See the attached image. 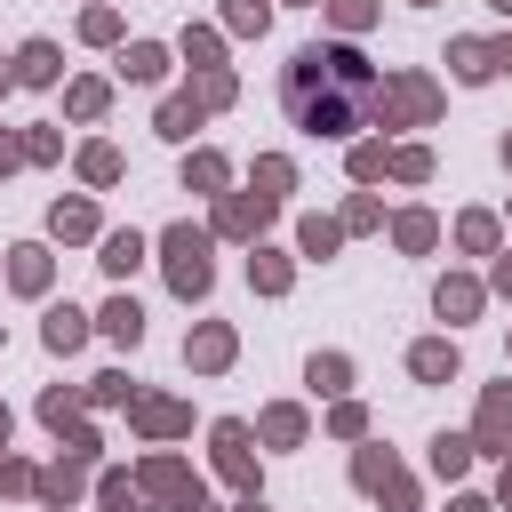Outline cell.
Listing matches in <instances>:
<instances>
[{"label":"cell","mask_w":512,"mask_h":512,"mask_svg":"<svg viewBox=\"0 0 512 512\" xmlns=\"http://www.w3.org/2000/svg\"><path fill=\"white\" fill-rule=\"evenodd\" d=\"M40 496H48V504H72V496H80V464H56V472L40 480Z\"/></svg>","instance_id":"cell-22"},{"label":"cell","mask_w":512,"mask_h":512,"mask_svg":"<svg viewBox=\"0 0 512 512\" xmlns=\"http://www.w3.org/2000/svg\"><path fill=\"white\" fill-rule=\"evenodd\" d=\"M16 72H24L32 88H48V80H56V48H48V40H24V56H16Z\"/></svg>","instance_id":"cell-9"},{"label":"cell","mask_w":512,"mask_h":512,"mask_svg":"<svg viewBox=\"0 0 512 512\" xmlns=\"http://www.w3.org/2000/svg\"><path fill=\"white\" fill-rule=\"evenodd\" d=\"M104 336H120V344H136V336H144V312H136L128 296H112V304H104Z\"/></svg>","instance_id":"cell-11"},{"label":"cell","mask_w":512,"mask_h":512,"mask_svg":"<svg viewBox=\"0 0 512 512\" xmlns=\"http://www.w3.org/2000/svg\"><path fill=\"white\" fill-rule=\"evenodd\" d=\"M280 112H288L304 136H352V128H368V120L384 112V88H376V72L360 64V48L312 40V48H296V64L280 72Z\"/></svg>","instance_id":"cell-1"},{"label":"cell","mask_w":512,"mask_h":512,"mask_svg":"<svg viewBox=\"0 0 512 512\" xmlns=\"http://www.w3.org/2000/svg\"><path fill=\"white\" fill-rule=\"evenodd\" d=\"M336 240H344V232H336V224H320V216H312V224H304V256H328V248H336Z\"/></svg>","instance_id":"cell-27"},{"label":"cell","mask_w":512,"mask_h":512,"mask_svg":"<svg viewBox=\"0 0 512 512\" xmlns=\"http://www.w3.org/2000/svg\"><path fill=\"white\" fill-rule=\"evenodd\" d=\"M432 240V216H400V248H424Z\"/></svg>","instance_id":"cell-34"},{"label":"cell","mask_w":512,"mask_h":512,"mask_svg":"<svg viewBox=\"0 0 512 512\" xmlns=\"http://www.w3.org/2000/svg\"><path fill=\"white\" fill-rule=\"evenodd\" d=\"M104 512H144V488L112 472V480H104Z\"/></svg>","instance_id":"cell-23"},{"label":"cell","mask_w":512,"mask_h":512,"mask_svg":"<svg viewBox=\"0 0 512 512\" xmlns=\"http://www.w3.org/2000/svg\"><path fill=\"white\" fill-rule=\"evenodd\" d=\"M120 72H128V80H160V72H168V56H160L152 40H136V48L120 56Z\"/></svg>","instance_id":"cell-12"},{"label":"cell","mask_w":512,"mask_h":512,"mask_svg":"<svg viewBox=\"0 0 512 512\" xmlns=\"http://www.w3.org/2000/svg\"><path fill=\"white\" fill-rule=\"evenodd\" d=\"M56 232H64V240H88V232H96V216H88V200H72V208H56Z\"/></svg>","instance_id":"cell-24"},{"label":"cell","mask_w":512,"mask_h":512,"mask_svg":"<svg viewBox=\"0 0 512 512\" xmlns=\"http://www.w3.org/2000/svg\"><path fill=\"white\" fill-rule=\"evenodd\" d=\"M136 424L144 432H184V408L176 400H136Z\"/></svg>","instance_id":"cell-16"},{"label":"cell","mask_w":512,"mask_h":512,"mask_svg":"<svg viewBox=\"0 0 512 512\" xmlns=\"http://www.w3.org/2000/svg\"><path fill=\"white\" fill-rule=\"evenodd\" d=\"M344 376H352V368H344L336 352H328V360H312V384H320V392H344Z\"/></svg>","instance_id":"cell-29"},{"label":"cell","mask_w":512,"mask_h":512,"mask_svg":"<svg viewBox=\"0 0 512 512\" xmlns=\"http://www.w3.org/2000/svg\"><path fill=\"white\" fill-rule=\"evenodd\" d=\"M504 504H512V464H504Z\"/></svg>","instance_id":"cell-40"},{"label":"cell","mask_w":512,"mask_h":512,"mask_svg":"<svg viewBox=\"0 0 512 512\" xmlns=\"http://www.w3.org/2000/svg\"><path fill=\"white\" fill-rule=\"evenodd\" d=\"M72 112H80V120H96V112H104V88H96V80H80V88H72Z\"/></svg>","instance_id":"cell-30"},{"label":"cell","mask_w":512,"mask_h":512,"mask_svg":"<svg viewBox=\"0 0 512 512\" xmlns=\"http://www.w3.org/2000/svg\"><path fill=\"white\" fill-rule=\"evenodd\" d=\"M136 256H144V240H136V232H112V240H104V272H128Z\"/></svg>","instance_id":"cell-20"},{"label":"cell","mask_w":512,"mask_h":512,"mask_svg":"<svg viewBox=\"0 0 512 512\" xmlns=\"http://www.w3.org/2000/svg\"><path fill=\"white\" fill-rule=\"evenodd\" d=\"M264 440H280V448L304 440V416H296V408H272V416H264Z\"/></svg>","instance_id":"cell-26"},{"label":"cell","mask_w":512,"mask_h":512,"mask_svg":"<svg viewBox=\"0 0 512 512\" xmlns=\"http://www.w3.org/2000/svg\"><path fill=\"white\" fill-rule=\"evenodd\" d=\"M144 488H152V496H184V504H200V480H192L184 464H168V456L144 464Z\"/></svg>","instance_id":"cell-5"},{"label":"cell","mask_w":512,"mask_h":512,"mask_svg":"<svg viewBox=\"0 0 512 512\" xmlns=\"http://www.w3.org/2000/svg\"><path fill=\"white\" fill-rule=\"evenodd\" d=\"M408 368H416L424 384H448V376H456V344H416V352H408Z\"/></svg>","instance_id":"cell-7"},{"label":"cell","mask_w":512,"mask_h":512,"mask_svg":"<svg viewBox=\"0 0 512 512\" xmlns=\"http://www.w3.org/2000/svg\"><path fill=\"white\" fill-rule=\"evenodd\" d=\"M352 472H360V488H368V496H384L392 512H408V480H400V464H392V456L360 448V464H352Z\"/></svg>","instance_id":"cell-3"},{"label":"cell","mask_w":512,"mask_h":512,"mask_svg":"<svg viewBox=\"0 0 512 512\" xmlns=\"http://www.w3.org/2000/svg\"><path fill=\"white\" fill-rule=\"evenodd\" d=\"M448 512H488V504H480V496H456V504H448Z\"/></svg>","instance_id":"cell-36"},{"label":"cell","mask_w":512,"mask_h":512,"mask_svg":"<svg viewBox=\"0 0 512 512\" xmlns=\"http://www.w3.org/2000/svg\"><path fill=\"white\" fill-rule=\"evenodd\" d=\"M8 272H16V288H48V256L40 248H8Z\"/></svg>","instance_id":"cell-14"},{"label":"cell","mask_w":512,"mask_h":512,"mask_svg":"<svg viewBox=\"0 0 512 512\" xmlns=\"http://www.w3.org/2000/svg\"><path fill=\"white\" fill-rule=\"evenodd\" d=\"M192 184H200V192H216V184H224V160H216V152H200V160H192Z\"/></svg>","instance_id":"cell-31"},{"label":"cell","mask_w":512,"mask_h":512,"mask_svg":"<svg viewBox=\"0 0 512 512\" xmlns=\"http://www.w3.org/2000/svg\"><path fill=\"white\" fill-rule=\"evenodd\" d=\"M80 176H88V184H112V176H120V152H112V144H88V152H80Z\"/></svg>","instance_id":"cell-18"},{"label":"cell","mask_w":512,"mask_h":512,"mask_svg":"<svg viewBox=\"0 0 512 512\" xmlns=\"http://www.w3.org/2000/svg\"><path fill=\"white\" fill-rule=\"evenodd\" d=\"M80 336H88V320H80L72 304H56V312H48V344H56V352H72Z\"/></svg>","instance_id":"cell-15"},{"label":"cell","mask_w":512,"mask_h":512,"mask_svg":"<svg viewBox=\"0 0 512 512\" xmlns=\"http://www.w3.org/2000/svg\"><path fill=\"white\" fill-rule=\"evenodd\" d=\"M496 8H504V16H512V0H496Z\"/></svg>","instance_id":"cell-41"},{"label":"cell","mask_w":512,"mask_h":512,"mask_svg":"<svg viewBox=\"0 0 512 512\" xmlns=\"http://www.w3.org/2000/svg\"><path fill=\"white\" fill-rule=\"evenodd\" d=\"M192 360H200V368H224V360H232V336H224V328H200V336H192Z\"/></svg>","instance_id":"cell-19"},{"label":"cell","mask_w":512,"mask_h":512,"mask_svg":"<svg viewBox=\"0 0 512 512\" xmlns=\"http://www.w3.org/2000/svg\"><path fill=\"white\" fill-rule=\"evenodd\" d=\"M432 464H440V472L456 480V472L472 464V440H448V432H440V440H432Z\"/></svg>","instance_id":"cell-21"},{"label":"cell","mask_w":512,"mask_h":512,"mask_svg":"<svg viewBox=\"0 0 512 512\" xmlns=\"http://www.w3.org/2000/svg\"><path fill=\"white\" fill-rule=\"evenodd\" d=\"M392 104H400L408 120H432V112H440V96H432V80H400V88H392Z\"/></svg>","instance_id":"cell-10"},{"label":"cell","mask_w":512,"mask_h":512,"mask_svg":"<svg viewBox=\"0 0 512 512\" xmlns=\"http://www.w3.org/2000/svg\"><path fill=\"white\" fill-rule=\"evenodd\" d=\"M160 248H168V288H176V296H208V232L176 224Z\"/></svg>","instance_id":"cell-2"},{"label":"cell","mask_w":512,"mask_h":512,"mask_svg":"<svg viewBox=\"0 0 512 512\" xmlns=\"http://www.w3.org/2000/svg\"><path fill=\"white\" fill-rule=\"evenodd\" d=\"M480 448H512V392L480 400Z\"/></svg>","instance_id":"cell-6"},{"label":"cell","mask_w":512,"mask_h":512,"mask_svg":"<svg viewBox=\"0 0 512 512\" xmlns=\"http://www.w3.org/2000/svg\"><path fill=\"white\" fill-rule=\"evenodd\" d=\"M264 216H272V200H264V192H256V200H224V208H216V224H224V232H256Z\"/></svg>","instance_id":"cell-8"},{"label":"cell","mask_w":512,"mask_h":512,"mask_svg":"<svg viewBox=\"0 0 512 512\" xmlns=\"http://www.w3.org/2000/svg\"><path fill=\"white\" fill-rule=\"evenodd\" d=\"M496 288H504V296H512V256H504V264H496Z\"/></svg>","instance_id":"cell-37"},{"label":"cell","mask_w":512,"mask_h":512,"mask_svg":"<svg viewBox=\"0 0 512 512\" xmlns=\"http://www.w3.org/2000/svg\"><path fill=\"white\" fill-rule=\"evenodd\" d=\"M248 272H256V288H288V264H280V256H272V248H264V256H256V264H248Z\"/></svg>","instance_id":"cell-28"},{"label":"cell","mask_w":512,"mask_h":512,"mask_svg":"<svg viewBox=\"0 0 512 512\" xmlns=\"http://www.w3.org/2000/svg\"><path fill=\"white\" fill-rule=\"evenodd\" d=\"M240 512H264V496H248V504H240Z\"/></svg>","instance_id":"cell-39"},{"label":"cell","mask_w":512,"mask_h":512,"mask_svg":"<svg viewBox=\"0 0 512 512\" xmlns=\"http://www.w3.org/2000/svg\"><path fill=\"white\" fill-rule=\"evenodd\" d=\"M216 464H224V480H240V488L256 496V464H248V424H216Z\"/></svg>","instance_id":"cell-4"},{"label":"cell","mask_w":512,"mask_h":512,"mask_svg":"<svg viewBox=\"0 0 512 512\" xmlns=\"http://www.w3.org/2000/svg\"><path fill=\"white\" fill-rule=\"evenodd\" d=\"M80 32H88V40H112V32H120V16H112V8H88V24H80Z\"/></svg>","instance_id":"cell-33"},{"label":"cell","mask_w":512,"mask_h":512,"mask_svg":"<svg viewBox=\"0 0 512 512\" xmlns=\"http://www.w3.org/2000/svg\"><path fill=\"white\" fill-rule=\"evenodd\" d=\"M504 160H512V144H504Z\"/></svg>","instance_id":"cell-42"},{"label":"cell","mask_w":512,"mask_h":512,"mask_svg":"<svg viewBox=\"0 0 512 512\" xmlns=\"http://www.w3.org/2000/svg\"><path fill=\"white\" fill-rule=\"evenodd\" d=\"M200 112H208L200 96H176V104L160 112V136H192V128H200Z\"/></svg>","instance_id":"cell-13"},{"label":"cell","mask_w":512,"mask_h":512,"mask_svg":"<svg viewBox=\"0 0 512 512\" xmlns=\"http://www.w3.org/2000/svg\"><path fill=\"white\" fill-rule=\"evenodd\" d=\"M368 16H376V8H368V0H336V24H344V32H360V24H368Z\"/></svg>","instance_id":"cell-35"},{"label":"cell","mask_w":512,"mask_h":512,"mask_svg":"<svg viewBox=\"0 0 512 512\" xmlns=\"http://www.w3.org/2000/svg\"><path fill=\"white\" fill-rule=\"evenodd\" d=\"M184 512H200V504H184Z\"/></svg>","instance_id":"cell-43"},{"label":"cell","mask_w":512,"mask_h":512,"mask_svg":"<svg viewBox=\"0 0 512 512\" xmlns=\"http://www.w3.org/2000/svg\"><path fill=\"white\" fill-rule=\"evenodd\" d=\"M456 72H464V80H488V72H496V48H480V40H456Z\"/></svg>","instance_id":"cell-17"},{"label":"cell","mask_w":512,"mask_h":512,"mask_svg":"<svg viewBox=\"0 0 512 512\" xmlns=\"http://www.w3.org/2000/svg\"><path fill=\"white\" fill-rule=\"evenodd\" d=\"M496 64H504V72H512V40H504V48H496Z\"/></svg>","instance_id":"cell-38"},{"label":"cell","mask_w":512,"mask_h":512,"mask_svg":"<svg viewBox=\"0 0 512 512\" xmlns=\"http://www.w3.org/2000/svg\"><path fill=\"white\" fill-rule=\"evenodd\" d=\"M472 304H480V288H472V280H440V312H456V320H464Z\"/></svg>","instance_id":"cell-25"},{"label":"cell","mask_w":512,"mask_h":512,"mask_svg":"<svg viewBox=\"0 0 512 512\" xmlns=\"http://www.w3.org/2000/svg\"><path fill=\"white\" fill-rule=\"evenodd\" d=\"M256 184H264V200L288 192V160H256Z\"/></svg>","instance_id":"cell-32"}]
</instances>
